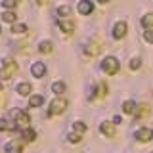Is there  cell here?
I'll return each instance as SVG.
<instances>
[{"instance_id": "cell-1", "label": "cell", "mask_w": 153, "mask_h": 153, "mask_svg": "<svg viewBox=\"0 0 153 153\" xmlns=\"http://www.w3.org/2000/svg\"><path fill=\"white\" fill-rule=\"evenodd\" d=\"M17 71V63L13 59H4L2 67H0V79H10Z\"/></svg>"}, {"instance_id": "cell-2", "label": "cell", "mask_w": 153, "mask_h": 153, "mask_svg": "<svg viewBox=\"0 0 153 153\" xmlns=\"http://www.w3.org/2000/svg\"><path fill=\"white\" fill-rule=\"evenodd\" d=\"M102 69H103L107 75H115V73L119 71V61H117V57L107 56V57L102 61Z\"/></svg>"}, {"instance_id": "cell-3", "label": "cell", "mask_w": 153, "mask_h": 153, "mask_svg": "<svg viewBox=\"0 0 153 153\" xmlns=\"http://www.w3.org/2000/svg\"><path fill=\"white\" fill-rule=\"evenodd\" d=\"M65 107H67V102L63 98H56L54 102L50 103V109H48V113L50 115H59L61 111H65Z\"/></svg>"}, {"instance_id": "cell-4", "label": "cell", "mask_w": 153, "mask_h": 153, "mask_svg": "<svg viewBox=\"0 0 153 153\" xmlns=\"http://www.w3.org/2000/svg\"><path fill=\"white\" fill-rule=\"evenodd\" d=\"M12 117L16 119V123L19 124V126H29V123H31V119H29V115L25 111H21V109H13L12 111Z\"/></svg>"}, {"instance_id": "cell-5", "label": "cell", "mask_w": 153, "mask_h": 153, "mask_svg": "<svg viewBox=\"0 0 153 153\" xmlns=\"http://www.w3.org/2000/svg\"><path fill=\"white\" fill-rule=\"evenodd\" d=\"M31 75L36 76V79H42V76L46 75V63H42V61H36V63L31 67Z\"/></svg>"}, {"instance_id": "cell-6", "label": "cell", "mask_w": 153, "mask_h": 153, "mask_svg": "<svg viewBox=\"0 0 153 153\" xmlns=\"http://www.w3.org/2000/svg\"><path fill=\"white\" fill-rule=\"evenodd\" d=\"M124 35H126V23L124 21H119V23H115V27H113V38H123Z\"/></svg>"}, {"instance_id": "cell-7", "label": "cell", "mask_w": 153, "mask_h": 153, "mask_svg": "<svg viewBox=\"0 0 153 153\" xmlns=\"http://www.w3.org/2000/svg\"><path fill=\"white\" fill-rule=\"evenodd\" d=\"M94 12V6H92V0H80L79 4V13L80 16H88V13Z\"/></svg>"}, {"instance_id": "cell-8", "label": "cell", "mask_w": 153, "mask_h": 153, "mask_svg": "<svg viewBox=\"0 0 153 153\" xmlns=\"http://www.w3.org/2000/svg\"><path fill=\"white\" fill-rule=\"evenodd\" d=\"M151 136H153V132L149 130V128H140V130L136 132V138H138L140 142H149Z\"/></svg>"}, {"instance_id": "cell-9", "label": "cell", "mask_w": 153, "mask_h": 153, "mask_svg": "<svg viewBox=\"0 0 153 153\" xmlns=\"http://www.w3.org/2000/svg\"><path fill=\"white\" fill-rule=\"evenodd\" d=\"M100 130H102V134H105V136H109V138L115 136V126H113V123H102V124H100Z\"/></svg>"}, {"instance_id": "cell-10", "label": "cell", "mask_w": 153, "mask_h": 153, "mask_svg": "<svg viewBox=\"0 0 153 153\" xmlns=\"http://www.w3.org/2000/svg\"><path fill=\"white\" fill-rule=\"evenodd\" d=\"M4 151L6 153H21V146H19L17 142H8L6 147H4Z\"/></svg>"}, {"instance_id": "cell-11", "label": "cell", "mask_w": 153, "mask_h": 153, "mask_svg": "<svg viewBox=\"0 0 153 153\" xmlns=\"http://www.w3.org/2000/svg\"><path fill=\"white\" fill-rule=\"evenodd\" d=\"M52 92H54L56 96H61L65 92V82H61V80H57V82L52 84Z\"/></svg>"}, {"instance_id": "cell-12", "label": "cell", "mask_w": 153, "mask_h": 153, "mask_svg": "<svg viewBox=\"0 0 153 153\" xmlns=\"http://www.w3.org/2000/svg\"><path fill=\"white\" fill-rule=\"evenodd\" d=\"M31 84H29V82H21V84H19L17 86V94L19 96H29V94H31Z\"/></svg>"}, {"instance_id": "cell-13", "label": "cell", "mask_w": 153, "mask_h": 153, "mask_svg": "<svg viewBox=\"0 0 153 153\" xmlns=\"http://www.w3.org/2000/svg\"><path fill=\"white\" fill-rule=\"evenodd\" d=\"M35 136H36V132L33 130V128H25V130L21 132V138L25 142H33V140H35Z\"/></svg>"}, {"instance_id": "cell-14", "label": "cell", "mask_w": 153, "mask_h": 153, "mask_svg": "<svg viewBox=\"0 0 153 153\" xmlns=\"http://www.w3.org/2000/svg\"><path fill=\"white\" fill-rule=\"evenodd\" d=\"M42 103H44L42 96H31V100H29V107H40Z\"/></svg>"}, {"instance_id": "cell-15", "label": "cell", "mask_w": 153, "mask_h": 153, "mask_svg": "<svg viewBox=\"0 0 153 153\" xmlns=\"http://www.w3.org/2000/svg\"><path fill=\"white\" fill-rule=\"evenodd\" d=\"M59 29H61L63 33H67V35H69V33L75 31V23H71V21H59Z\"/></svg>"}, {"instance_id": "cell-16", "label": "cell", "mask_w": 153, "mask_h": 153, "mask_svg": "<svg viewBox=\"0 0 153 153\" xmlns=\"http://www.w3.org/2000/svg\"><path fill=\"white\" fill-rule=\"evenodd\" d=\"M38 52H40V54H50V52H52V42H48V40L40 42V46H38Z\"/></svg>"}, {"instance_id": "cell-17", "label": "cell", "mask_w": 153, "mask_h": 153, "mask_svg": "<svg viewBox=\"0 0 153 153\" xmlns=\"http://www.w3.org/2000/svg\"><path fill=\"white\" fill-rule=\"evenodd\" d=\"M16 12H12V10H8V12H4L2 13V19H4V21H6V23H13V21H16Z\"/></svg>"}, {"instance_id": "cell-18", "label": "cell", "mask_w": 153, "mask_h": 153, "mask_svg": "<svg viewBox=\"0 0 153 153\" xmlns=\"http://www.w3.org/2000/svg\"><path fill=\"white\" fill-rule=\"evenodd\" d=\"M0 130H16V124L6 121V119H2V121H0Z\"/></svg>"}, {"instance_id": "cell-19", "label": "cell", "mask_w": 153, "mask_h": 153, "mask_svg": "<svg viewBox=\"0 0 153 153\" xmlns=\"http://www.w3.org/2000/svg\"><path fill=\"white\" fill-rule=\"evenodd\" d=\"M123 111L124 113H134V111H136V103H134V102H124L123 103Z\"/></svg>"}, {"instance_id": "cell-20", "label": "cell", "mask_w": 153, "mask_h": 153, "mask_svg": "<svg viewBox=\"0 0 153 153\" xmlns=\"http://www.w3.org/2000/svg\"><path fill=\"white\" fill-rule=\"evenodd\" d=\"M151 21H153V16H151V13H146V16H143V19H142L143 29H151Z\"/></svg>"}, {"instance_id": "cell-21", "label": "cell", "mask_w": 153, "mask_h": 153, "mask_svg": "<svg viewBox=\"0 0 153 153\" xmlns=\"http://www.w3.org/2000/svg\"><path fill=\"white\" fill-rule=\"evenodd\" d=\"M69 13H71V8H69V6H59V8H57V16L67 17Z\"/></svg>"}, {"instance_id": "cell-22", "label": "cell", "mask_w": 153, "mask_h": 153, "mask_svg": "<svg viewBox=\"0 0 153 153\" xmlns=\"http://www.w3.org/2000/svg\"><path fill=\"white\" fill-rule=\"evenodd\" d=\"M140 67H142V59L140 57H132L130 59V69L136 71V69H140Z\"/></svg>"}, {"instance_id": "cell-23", "label": "cell", "mask_w": 153, "mask_h": 153, "mask_svg": "<svg viewBox=\"0 0 153 153\" xmlns=\"http://www.w3.org/2000/svg\"><path fill=\"white\" fill-rule=\"evenodd\" d=\"M12 31L17 33V35H23V33H27V25H23V23H17V25H13Z\"/></svg>"}, {"instance_id": "cell-24", "label": "cell", "mask_w": 153, "mask_h": 153, "mask_svg": "<svg viewBox=\"0 0 153 153\" xmlns=\"http://www.w3.org/2000/svg\"><path fill=\"white\" fill-rule=\"evenodd\" d=\"M73 128H75L76 134H82V132L86 130V124H84V123H73Z\"/></svg>"}, {"instance_id": "cell-25", "label": "cell", "mask_w": 153, "mask_h": 153, "mask_svg": "<svg viewBox=\"0 0 153 153\" xmlns=\"http://www.w3.org/2000/svg\"><path fill=\"white\" fill-rule=\"evenodd\" d=\"M147 113H149V107H147V105L143 103V105H140V111L136 113V117L140 119V117H143V115H147Z\"/></svg>"}, {"instance_id": "cell-26", "label": "cell", "mask_w": 153, "mask_h": 153, "mask_svg": "<svg viewBox=\"0 0 153 153\" xmlns=\"http://www.w3.org/2000/svg\"><path fill=\"white\" fill-rule=\"evenodd\" d=\"M67 138H69L71 143H79V142H80V134H69Z\"/></svg>"}, {"instance_id": "cell-27", "label": "cell", "mask_w": 153, "mask_h": 153, "mask_svg": "<svg viewBox=\"0 0 153 153\" xmlns=\"http://www.w3.org/2000/svg\"><path fill=\"white\" fill-rule=\"evenodd\" d=\"M2 6L4 8H13V6H16V0H2Z\"/></svg>"}, {"instance_id": "cell-28", "label": "cell", "mask_w": 153, "mask_h": 153, "mask_svg": "<svg viewBox=\"0 0 153 153\" xmlns=\"http://www.w3.org/2000/svg\"><path fill=\"white\" fill-rule=\"evenodd\" d=\"M143 36H146V40H147V42H153V35H151V29H146V35H143Z\"/></svg>"}, {"instance_id": "cell-29", "label": "cell", "mask_w": 153, "mask_h": 153, "mask_svg": "<svg viewBox=\"0 0 153 153\" xmlns=\"http://www.w3.org/2000/svg\"><path fill=\"white\" fill-rule=\"evenodd\" d=\"M119 123H121V117H119V115H117V117L113 119V124H119Z\"/></svg>"}, {"instance_id": "cell-30", "label": "cell", "mask_w": 153, "mask_h": 153, "mask_svg": "<svg viewBox=\"0 0 153 153\" xmlns=\"http://www.w3.org/2000/svg\"><path fill=\"white\" fill-rule=\"evenodd\" d=\"M98 2H102V4H107V2H109V0H98Z\"/></svg>"}, {"instance_id": "cell-31", "label": "cell", "mask_w": 153, "mask_h": 153, "mask_svg": "<svg viewBox=\"0 0 153 153\" xmlns=\"http://www.w3.org/2000/svg\"><path fill=\"white\" fill-rule=\"evenodd\" d=\"M0 90H2V82H0Z\"/></svg>"}, {"instance_id": "cell-32", "label": "cell", "mask_w": 153, "mask_h": 153, "mask_svg": "<svg viewBox=\"0 0 153 153\" xmlns=\"http://www.w3.org/2000/svg\"><path fill=\"white\" fill-rule=\"evenodd\" d=\"M38 2H44V0H38Z\"/></svg>"}, {"instance_id": "cell-33", "label": "cell", "mask_w": 153, "mask_h": 153, "mask_svg": "<svg viewBox=\"0 0 153 153\" xmlns=\"http://www.w3.org/2000/svg\"><path fill=\"white\" fill-rule=\"evenodd\" d=\"M0 31H2V29H0Z\"/></svg>"}]
</instances>
